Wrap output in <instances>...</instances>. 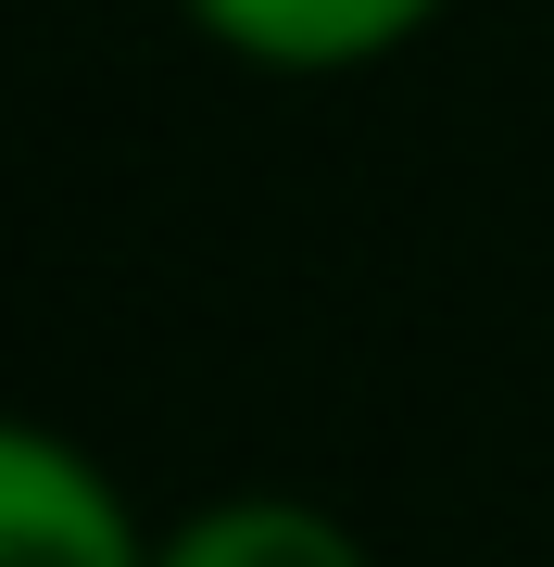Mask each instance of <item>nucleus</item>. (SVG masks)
<instances>
[{"instance_id": "f257e3e1", "label": "nucleus", "mask_w": 554, "mask_h": 567, "mask_svg": "<svg viewBox=\"0 0 554 567\" xmlns=\"http://www.w3.org/2000/svg\"><path fill=\"white\" fill-rule=\"evenodd\" d=\"M0 567H139V543H126V517L102 505L88 466L0 429Z\"/></svg>"}, {"instance_id": "f03ea898", "label": "nucleus", "mask_w": 554, "mask_h": 567, "mask_svg": "<svg viewBox=\"0 0 554 567\" xmlns=\"http://www.w3.org/2000/svg\"><path fill=\"white\" fill-rule=\"evenodd\" d=\"M416 13L429 0H202V25H227V39L265 51V63H353V51L404 39Z\"/></svg>"}, {"instance_id": "7ed1b4c3", "label": "nucleus", "mask_w": 554, "mask_h": 567, "mask_svg": "<svg viewBox=\"0 0 554 567\" xmlns=\"http://www.w3.org/2000/svg\"><path fill=\"white\" fill-rule=\"evenodd\" d=\"M177 567H366V555H353L328 517H303V505H240V517L189 529Z\"/></svg>"}]
</instances>
